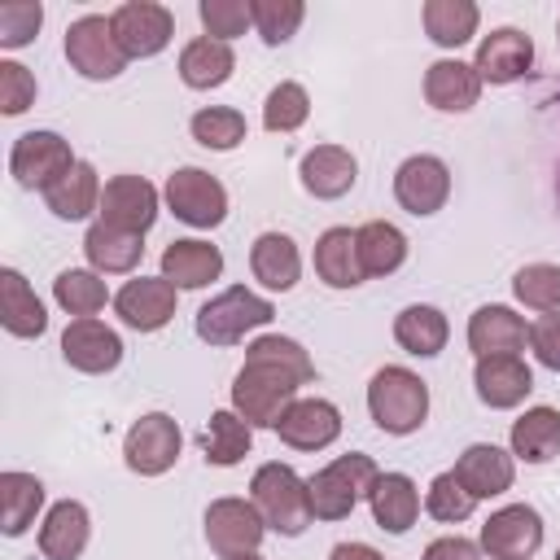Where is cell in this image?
I'll list each match as a JSON object with an SVG mask.
<instances>
[{"label":"cell","instance_id":"cell-17","mask_svg":"<svg viewBox=\"0 0 560 560\" xmlns=\"http://www.w3.org/2000/svg\"><path fill=\"white\" fill-rule=\"evenodd\" d=\"M472 385H477V398L494 411H508V407H521L534 389V372L521 354H490V359H477V372H472Z\"/></svg>","mask_w":560,"mask_h":560},{"label":"cell","instance_id":"cell-3","mask_svg":"<svg viewBox=\"0 0 560 560\" xmlns=\"http://www.w3.org/2000/svg\"><path fill=\"white\" fill-rule=\"evenodd\" d=\"M249 494H254V508L262 512L267 529L284 534V538H298V534L315 521L306 481H302L289 464H280V459H276V464H262V468L254 472Z\"/></svg>","mask_w":560,"mask_h":560},{"label":"cell","instance_id":"cell-52","mask_svg":"<svg viewBox=\"0 0 560 560\" xmlns=\"http://www.w3.org/2000/svg\"><path fill=\"white\" fill-rule=\"evenodd\" d=\"M556 39H560V26H556Z\"/></svg>","mask_w":560,"mask_h":560},{"label":"cell","instance_id":"cell-12","mask_svg":"<svg viewBox=\"0 0 560 560\" xmlns=\"http://www.w3.org/2000/svg\"><path fill=\"white\" fill-rule=\"evenodd\" d=\"M477 547L490 560H529L542 547V516L529 503H508V508L490 512Z\"/></svg>","mask_w":560,"mask_h":560},{"label":"cell","instance_id":"cell-44","mask_svg":"<svg viewBox=\"0 0 560 560\" xmlns=\"http://www.w3.org/2000/svg\"><path fill=\"white\" fill-rule=\"evenodd\" d=\"M249 13H254V31L262 35V44H284L302 18H306V4L302 0H249Z\"/></svg>","mask_w":560,"mask_h":560},{"label":"cell","instance_id":"cell-49","mask_svg":"<svg viewBox=\"0 0 560 560\" xmlns=\"http://www.w3.org/2000/svg\"><path fill=\"white\" fill-rule=\"evenodd\" d=\"M420 560H481V547L472 538H459V534H446V538H433L424 547Z\"/></svg>","mask_w":560,"mask_h":560},{"label":"cell","instance_id":"cell-18","mask_svg":"<svg viewBox=\"0 0 560 560\" xmlns=\"http://www.w3.org/2000/svg\"><path fill=\"white\" fill-rule=\"evenodd\" d=\"M276 433L293 451H324L341 438V411L328 398H298L276 424Z\"/></svg>","mask_w":560,"mask_h":560},{"label":"cell","instance_id":"cell-37","mask_svg":"<svg viewBox=\"0 0 560 560\" xmlns=\"http://www.w3.org/2000/svg\"><path fill=\"white\" fill-rule=\"evenodd\" d=\"M0 499H4V534L18 538L31 529L35 512L44 508V481L35 472L9 468V472H0Z\"/></svg>","mask_w":560,"mask_h":560},{"label":"cell","instance_id":"cell-53","mask_svg":"<svg viewBox=\"0 0 560 560\" xmlns=\"http://www.w3.org/2000/svg\"><path fill=\"white\" fill-rule=\"evenodd\" d=\"M556 560H560V551H556Z\"/></svg>","mask_w":560,"mask_h":560},{"label":"cell","instance_id":"cell-47","mask_svg":"<svg viewBox=\"0 0 560 560\" xmlns=\"http://www.w3.org/2000/svg\"><path fill=\"white\" fill-rule=\"evenodd\" d=\"M31 105H35V74L18 61H0V114L18 118Z\"/></svg>","mask_w":560,"mask_h":560},{"label":"cell","instance_id":"cell-26","mask_svg":"<svg viewBox=\"0 0 560 560\" xmlns=\"http://www.w3.org/2000/svg\"><path fill=\"white\" fill-rule=\"evenodd\" d=\"M162 276L175 284V289H206L210 280L223 276V254L219 245L210 241H171L162 249Z\"/></svg>","mask_w":560,"mask_h":560},{"label":"cell","instance_id":"cell-19","mask_svg":"<svg viewBox=\"0 0 560 560\" xmlns=\"http://www.w3.org/2000/svg\"><path fill=\"white\" fill-rule=\"evenodd\" d=\"M529 66H534V39L525 31H516V26L490 31L477 44V61H472L481 83H516Z\"/></svg>","mask_w":560,"mask_h":560},{"label":"cell","instance_id":"cell-15","mask_svg":"<svg viewBox=\"0 0 560 560\" xmlns=\"http://www.w3.org/2000/svg\"><path fill=\"white\" fill-rule=\"evenodd\" d=\"M175 284L166 276H136L114 293V311L136 332H158L175 315Z\"/></svg>","mask_w":560,"mask_h":560},{"label":"cell","instance_id":"cell-21","mask_svg":"<svg viewBox=\"0 0 560 560\" xmlns=\"http://www.w3.org/2000/svg\"><path fill=\"white\" fill-rule=\"evenodd\" d=\"M451 472L464 481V490H468L472 499H494V494L512 490L516 464H512V455H508V451H499L494 442H472V446L455 459V468H451Z\"/></svg>","mask_w":560,"mask_h":560},{"label":"cell","instance_id":"cell-1","mask_svg":"<svg viewBox=\"0 0 560 560\" xmlns=\"http://www.w3.org/2000/svg\"><path fill=\"white\" fill-rule=\"evenodd\" d=\"M311 376L315 363L293 337H254L245 350V368L232 381V411L254 429H276L298 402V385H306Z\"/></svg>","mask_w":560,"mask_h":560},{"label":"cell","instance_id":"cell-35","mask_svg":"<svg viewBox=\"0 0 560 560\" xmlns=\"http://www.w3.org/2000/svg\"><path fill=\"white\" fill-rule=\"evenodd\" d=\"M354 236H359L363 276H394V271L407 262V236H402V228H394V223H385V219H372V223H363Z\"/></svg>","mask_w":560,"mask_h":560},{"label":"cell","instance_id":"cell-38","mask_svg":"<svg viewBox=\"0 0 560 560\" xmlns=\"http://www.w3.org/2000/svg\"><path fill=\"white\" fill-rule=\"evenodd\" d=\"M477 22H481V13H477L472 0H429L424 4V31L442 48L468 44L477 35Z\"/></svg>","mask_w":560,"mask_h":560},{"label":"cell","instance_id":"cell-30","mask_svg":"<svg viewBox=\"0 0 560 560\" xmlns=\"http://www.w3.org/2000/svg\"><path fill=\"white\" fill-rule=\"evenodd\" d=\"M0 324L13 337H39L48 328L44 302L35 298V289L26 284V276L18 267H4L0 271Z\"/></svg>","mask_w":560,"mask_h":560},{"label":"cell","instance_id":"cell-36","mask_svg":"<svg viewBox=\"0 0 560 560\" xmlns=\"http://www.w3.org/2000/svg\"><path fill=\"white\" fill-rule=\"evenodd\" d=\"M249 446H254V424H245L236 411H214L210 416V424H206V433H201V451H206V459L214 464V468H232V464H241L245 455H249Z\"/></svg>","mask_w":560,"mask_h":560},{"label":"cell","instance_id":"cell-24","mask_svg":"<svg viewBox=\"0 0 560 560\" xmlns=\"http://www.w3.org/2000/svg\"><path fill=\"white\" fill-rule=\"evenodd\" d=\"M368 503H372V521L389 534H407L420 516V490L407 472H376Z\"/></svg>","mask_w":560,"mask_h":560},{"label":"cell","instance_id":"cell-42","mask_svg":"<svg viewBox=\"0 0 560 560\" xmlns=\"http://www.w3.org/2000/svg\"><path fill=\"white\" fill-rule=\"evenodd\" d=\"M512 293L534 311H560V267L556 262H525L512 276Z\"/></svg>","mask_w":560,"mask_h":560},{"label":"cell","instance_id":"cell-27","mask_svg":"<svg viewBox=\"0 0 560 560\" xmlns=\"http://www.w3.org/2000/svg\"><path fill=\"white\" fill-rule=\"evenodd\" d=\"M249 271L258 284L276 289V293H289L302 276V254L293 245V236L284 232H262L254 245H249Z\"/></svg>","mask_w":560,"mask_h":560},{"label":"cell","instance_id":"cell-34","mask_svg":"<svg viewBox=\"0 0 560 560\" xmlns=\"http://www.w3.org/2000/svg\"><path fill=\"white\" fill-rule=\"evenodd\" d=\"M512 455L525 464H547L560 455V411L556 407H529L521 420H512Z\"/></svg>","mask_w":560,"mask_h":560},{"label":"cell","instance_id":"cell-23","mask_svg":"<svg viewBox=\"0 0 560 560\" xmlns=\"http://www.w3.org/2000/svg\"><path fill=\"white\" fill-rule=\"evenodd\" d=\"M525 341H529V328H525V319L512 306H499L494 302V306L472 311V319H468V350L477 359L516 354V350H525Z\"/></svg>","mask_w":560,"mask_h":560},{"label":"cell","instance_id":"cell-8","mask_svg":"<svg viewBox=\"0 0 560 560\" xmlns=\"http://www.w3.org/2000/svg\"><path fill=\"white\" fill-rule=\"evenodd\" d=\"M262 534H267V521L254 508V499H232L228 494V499H214L206 508V542L223 560H236V556L258 551Z\"/></svg>","mask_w":560,"mask_h":560},{"label":"cell","instance_id":"cell-48","mask_svg":"<svg viewBox=\"0 0 560 560\" xmlns=\"http://www.w3.org/2000/svg\"><path fill=\"white\" fill-rule=\"evenodd\" d=\"M529 350L542 368L560 372V311H547L529 324Z\"/></svg>","mask_w":560,"mask_h":560},{"label":"cell","instance_id":"cell-46","mask_svg":"<svg viewBox=\"0 0 560 560\" xmlns=\"http://www.w3.org/2000/svg\"><path fill=\"white\" fill-rule=\"evenodd\" d=\"M39 22H44V4L39 0H4L0 4V48L31 44Z\"/></svg>","mask_w":560,"mask_h":560},{"label":"cell","instance_id":"cell-41","mask_svg":"<svg viewBox=\"0 0 560 560\" xmlns=\"http://www.w3.org/2000/svg\"><path fill=\"white\" fill-rule=\"evenodd\" d=\"M306 118H311V96H306L302 83L284 79L267 92V105H262V127L267 131H298Z\"/></svg>","mask_w":560,"mask_h":560},{"label":"cell","instance_id":"cell-14","mask_svg":"<svg viewBox=\"0 0 560 560\" xmlns=\"http://www.w3.org/2000/svg\"><path fill=\"white\" fill-rule=\"evenodd\" d=\"M394 197L407 214H438L451 197V171L433 153H416L394 171Z\"/></svg>","mask_w":560,"mask_h":560},{"label":"cell","instance_id":"cell-40","mask_svg":"<svg viewBox=\"0 0 560 560\" xmlns=\"http://www.w3.org/2000/svg\"><path fill=\"white\" fill-rule=\"evenodd\" d=\"M188 127H192V140L201 149H219V153H228L245 140V114L232 109V105H206V109L192 114Z\"/></svg>","mask_w":560,"mask_h":560},{"label":"cell","instance_id":"cell-5","mask_svg":"<svg viewBox=\"0 0 560 560\" xmlns=\"http://www.w3.org/2000/svg\"><path fill=\"white\" fill-rule=\"evenodd\" d=\"M271 319H276V306H271L262 293H254V289H245V284H232V289L214 293V298L197 311V337H201L206 346H236L249 328H262V324H271Z\"/></svg>","mask_w":560,"mask_h":560},{"label":"cell","instance_id":"cell-32","mask_svg":"<svg viewBox=\"0 0 560 560\" xmlns=\"http://www.w3.org/2000/svg\"><path fill=\"white\" fill-rule=\"evenodd\" d=\"M83 254H88L92 271H101V276H122V271H131V267L140 262L144 245H140V236H131V232L109 228V223L96 219V223L88 228V236H83Z\"/></svg>","mask_w":560,"mask_h":560},{"label":"cell","instance_id":"cell-9","mask_svg":"<svg viewBox=\"0 0 560 560\" xmlns=\"http://www.w3.org/2000/svg\"><path fill=\"white\" fill-rule=\"evenodd\" d=\"M79 158L70 153V140H61L57 131H26L13 140V153H9V171L22 188H39L48 192Z\"/></svg>","mask_w":560,"mask_h":560},{"label":"cell","instance_id":"cell-6","mask_svg":"<svg viewBox=\"0 0 560 560\" xmlns=\"http://www.w3.org/2000/svg\"><path fill=\"white\" fill-rule=\"evenodd\" d=\"M66 61L83 79H118L127 70V52L114 35V22L101 13H83L66 26Z\"/></svg>","mask_w":560,"mask_h":560},{"label":"cell","instance_id":"cell-20","mask_svg":"<svg viewBox=\"0 0 560 560\" xmlns=\"http://www.w3.org/2000/svg\"><path fill=\"white\" fill-rule=\"evenodd\" d=\"M298 175H302V188H306L311 197L337 201V197H346V192L354 188L359 162H354V153L341 149V144H315L311 153H302Z\"/></svg>","mask_w":560,"mask_h":560},{"label":"cell","instance_id":"cell-13","mask_svg":"<svg viewBox=\"0 0 560 560\" xmlns=\"http://www.w3.org/2000/svg\"><path fill=\"white\" fill-rule=\"evenodd\" d=\"M158 219V188L144 175H114L101 188V223L144 236Z\"/></svg>","mask_w":560,"mask_h":560},{"label":"cell","instance_id":"cell-22","mask_svg":"<svg viewBox=\"0 0 560 560\" xmlns=\"http://www.w3.org/2000/svg\"><path fill=\"white\" fill-rule=\"evenodd\" d=\"M477 96H481V74H477L468 61L442 57V61H433V66L424 70V101H429L433 109H442V114H464V109L477 105Z\"/></svg>","mask_w":560,"mask_h":560},{"label":"cell","instance_id":"cell-4","mask_svg":"<svg viewBox=\"0 0 560 560\" xmlns=\"http://www.w3.org/2000/svg\"><path fill=\"white\" fill-rule=\"evenodd\" d=\"M372 481H376V464L363 451H350V455H337L332 464H324L315 477H306L315 521H346L359 508V499H368Z\"/></svg>","mask_w":560,"mask_h":560},{"label":"cell","instance_id":"cell-10","mask_svg":"<svg viewBox=\"0 0 560 560\" xmlns=\"http://www.w3.org/2000/svg\"><path fill=\"white\" fill-rule=\"evenodd\" d=\"M179 446H184V433H179V424H175L166 411L140 416V420L127 429V438H122L127 468L140 472V477H162L166 468H175Z\"/></svg>","mask_w":560,"mask_h":560},{"label":"cell","instance_id":"cell-39","mask_svg":"<svg viewBox=\"0 0 560 560\" xmlns=\"http://www.w3.org/2000/svg\"><path fill=\"white\" fill-rule=\"evenodd\" d=\"M52 298L66 315L74 319H92L105 302H109V289L101 280V271H88V267H66L57 280H52Z\"/></svg>","mask_w":560,"mask_h":560},{"label":"cell","instance_id":"cell-31","mask_svg":"<svg viewBox=\"0 0 560 560\" xmlns=\"http://www.w3.org/2000/svg\"><path fill=\"white\" fill-rule=\"evenodd\" d=\"M48 210L66 223H79L88 219L92 210H101V179H96V166L92 162H74L48 192H44Z\"/></svg>","mask_w":560,"mask_h":560},{"label":"cell","instance_id":"cell-25","mask_svg":"<svg viewBox=\"0 0 560 560\" xmlns=\"http://www.w3.org/2000/svg\"><path fill=\"white\" fill-rule=\"evenodd\" d=\"M88 534H92L88 508L74 499H61L48 508V516L39 525V551H44V560H79L88 547Z\"/></svg>","mask_w":560,"mask_h":560},{"label":"cell","instance_id":"cell-2","mask_svg":"<svg viewBox=\"0 0 560 560\" xmlns=\"http://www.w3.org/2000/svg\"><path fill=\"white\" fill-rule=\"evenodd\" d=\"M368 411H372V424L381 433H394V438H407L424 424L429 416V385L411 372V368H381L372 381H368Z\"/></svg>","mask_w":560,"mask_h":560},{"label":"cell","instance_id":"cell-50","mask_svg":"<svg viewBox=\"0 0 560 560\" xmlns=\"http://www.w3.org/2000/svg\"><path fill=\"white\" fill-rule=\"evenodd\" d=\"M328 560H385V556L376 547H368V542H337Z\"/></svg>","mask_w":560,"mask_h":560},{"label":"cell","instance_id":"cell-16","mask_svg":"<svg viewBox=\"0 0 560 560\" xmlns=\"http://www.w3.org/2000/svg\"><path fill=\"white\" fill-rule=\"evenodd\" d=\"M61 359L74 372L105 376L122 363V337L101 319H70L66 332H61Z\"/></svg>","mask_w":560,"mask_h":560},{"label":"cell","instance_id":"cell-29","mask_svg":"<svg viewBox=\"0 0 560 560\" xmlns=\"http://www.w3.org/2000/svg\"><path fill=\"white\" fill-rule=\"evenodd\" d=\"M236 70V57L223 39H210V35H197L179 48V79L197 92H210L219 83H228Z\"/></svg>","mask_w":560,"mask_h":560},{"label":"cell","instance_id":"cell-43","mask_svg":"<svg viewBox=\"0 0 560 560\" xmlns=\"http://www.w3.org/2000/svg\"><path fill=\"white\" fill-rule=\"evenodd\" d=\"M472 508H477V499L464 490V481H459L455 472H438V477L429 481V490H424V512H429L433 521H442V525L468 521Z\"/></svg>","mask_w":560,"mask_h":560},{"label":"cell","instance_id":"cell-33","mask_svg":"<svg viewBox=\"0 0 560 560\" xmlns=\"http://www.w3.org/2000/svg\"><path fill=\"white\" fill-rule=\"evenodd\" d=\"M446 337H451V324H446V315H442L438 306L416 302V306H402L398 319H394V341H398L407 354L433 359V354H442Z\"/></svg>","mask_w":560,"mask_h":560},{"label":"cell","instance_id":"cell-28","mask_svg":"<svg viewBox=\"0 0 560 560\" xmlns=\"http://www.w3.org/2000/svg\"><path fill=\"white\" fill-rule=\"evenodd\" d=\"M315 276L328 289H354L363 284V262H359V236L350 228H328L315 241Z\"/></svg>","mask_w":560,"mask_h":560},{"label":"cell","instance_id":"cell-51","mask_svg":"<svg viewBox=\"0 0 560 560\" xmlns=\"http://www.w3.org/2000/svg\"><path fill=\"white\" fill-rule=\"evenodd\" d=\"M236 560H262V556H258V551H249V556H236Z\"/></svg>","mask_w":560,"mask_h":560},{"label":"cell","instance_id":"cell-7","mask_svg":"<svg viewBox=\"0 0 560 560\" xmlns=\"http://www.w3.org/2000/svg\"><path fill=\"white\" fill-rule=\"evenodd\" d=\"M171 214L188 228H219L228 219V188L201 171V166H179L166 175V188H162Z\"/></svg>","mask_w":560,"mask_h":560},{"label":"cell","instance_id":"cell-45","mask_svg":"<svg viewBox=\"0 0 560 560\" xmlns=\"http://www.w3.org/2000/svg\"><path fill=\"white\" fill-rule=\"evenodd\" d=\"M201 13V26L210 39H236L245 35V26H254V13H249V0H201L197 4Z\"/></svg>","mask_w":560,"mask_h":560},{"label":"cell","instance_id":"cell-11","mask_svg":"<svg viewBox=\"0 0 560 560\" xmlns=\"http://www.w3.org/2000/svg\"><path fill=\"white\" fill-rule=\"evenodd\" d=\"M109 22H114V35H118L127 61L131 57H158L175 35V13L158 0H127L109 13Z\"/></svg>","mask_w":560,"mask_h":560}]
</instances>
